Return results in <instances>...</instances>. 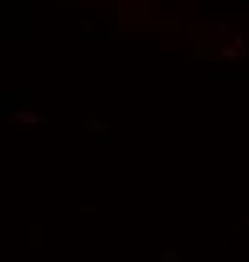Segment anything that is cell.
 <instances>
[{
    "instance_id": "6da1fadb",
    "label": "cell",
    "mask_w": 249,
    "mask_h": 262,
    "mask_svg": "<svg viewBox=\"0 0 249 262\" xmlns=\"http://www.w3.org/2000/svg\"><path fill=\"white\" fill-rule=\"evenodd\" d=\"M200 36L203 39H223L229 36V24H223V21H200Z\"/></svg>"
},
{
    "instance_id": "7a4b0ae2",
    "label": "cell",
    "mask_w": 249,
    "mask_h": 262,
    "mask_svg": "<svg viewBox=\"0 0 249 262\" xmlns=\"http://www.w3.org/2000/svg\"><path fill=\"white\" fill-rule=\"evenodd\" d=\"M13 118L18 123H44L47 121V116H36V113H29V111H16Z\"/></svg>"
},
{
    "instance_id": "3957f363",
    "label": "cell",
    "mask_w": 249,
    "mask_h": 262,
    "mask_svg": "<svg viewBox=\"0 0 249 262\" xmlns=\"http://www.w3.org/2000/svg\"><path fill=\"white\" fill-rule=\"evenodd\" d=\"M177 257H180V254H177L175 249H165V252L160 254V259H162V262H177Z\"/></svg>"
}]
</instances>
